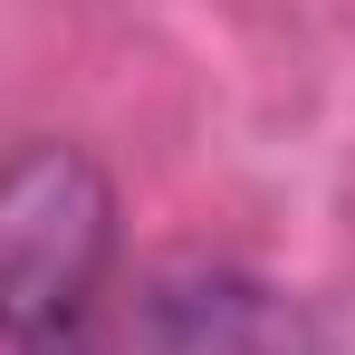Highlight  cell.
Wrapping results in <instances>:
<instances>
[{
    "instance_id": "cell-2",
    "label": "cell",
    "mask_w": 355,
    "mask_h": 355,
    "mask_svg": "<svg viewBox=\"0 0 355 355\" xmlns=\"http://www.w3.org/2000/svg\"><path fill=\"white\" fill-rule=\"evenodd\" d=\"M87 355H327V336L288 288L211 259H173L144 269L116 317H96Z\"/></svg>"
},
{
    "instance_id": "cell-1",
    "label": "cell",
    "mask_w": 355,
    "mask_h": 355,
    "mask_svg": "<svg viewBox=\"0 0 355 355\" xmlns=\"http://www.w3.org/2000/svg\"><path fill=\"white\" fill-rule=\"evenodd\" d=\"M116 279V182L77 144H19L0 164V346L87 355Z\"/></svg>"
}]
</instances>
